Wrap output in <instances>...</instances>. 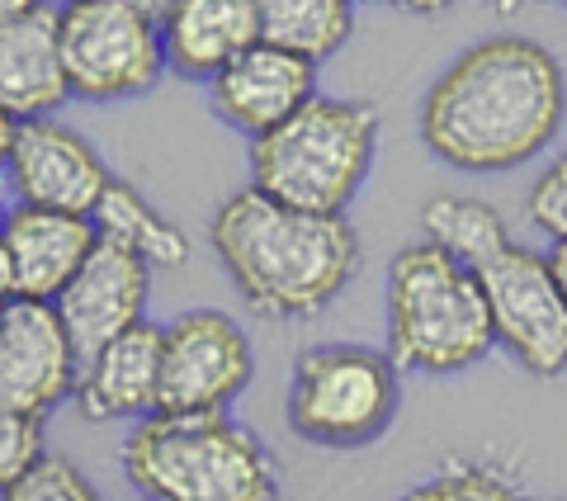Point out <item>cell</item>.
<instances>
[{"mask_svg":"<svg viewBox=\"0 0 567 501\" xmlns=\"http://www.w3.org/2000/svg\"><path fill=\"white\" fill-rule=\"evenodd\" d=\"M567 110L558 58L525 33H492L440 71L421 100V142L454 171L502 175L554 142Z\"/></svg>","mask_w":567,"mask_h":501,"instance_id":"6da1fadb","label":"cell"},{"mask_svg":"<svg viewBox=\"0 0 567 501\" xmlns=\"http://www.w3.org/2000/svg\"><path fill=\"white\" fill-rule=\"evenodd\" d=\"M208 242L246 308L260 317H317L360 270V237L350 218L284 208L251 185L218 204Z\"/></svg>","mask_w":567,"mask_h":501,"instance_id":"7a4b0ae2","label":"cell"},{"mask_svg":"<svg viewBox=\"0 0 567 501\" xmlns=\"http://www.w3.org/2000/svg\"><path fill=\"white\" fill-rule=\"evenodd\" d=\"M379 147V110L317 95L289 123L251 142V190L284 208L346 218Z\"/></svg>","mask_w":567,"mask_h":501,"instance_id":"3957f363","label":"cell"},{"mask_svg":"<svg viewBox=\"0 0 567 501\" xmlns=\"http://www.w3.org/2000/svg\"><path fill=\"white\" fill-rule=\"evenodd\" d=\"M123 473L147 501H275L279 469L256 431L227 411L137 421L123 444Z\"/></svg>","mask_w":567,"mask_h":501,"instance_id":"277c9868","label":"cell"},{"mask_svg":"<svg viewBox=\"0 0 567 501\" xmlns=\"http://www.w3.org/2000/svg\"><path fill=\"white\" fill-rule=\"evenodd\" d=\"M388 360L412 374H464L483 365L496 331L483 284L431 242L402 246L388 265Z\"/></svg>","mask_w":567,"mask_h":501,"instance_id":"5b68a950","label":"cell"},{"mask_svg":"<svg viewBox=\"0 0 567 501\" xmlns=\"http://www.w3.org/2000/svg\"><path fill=\"white\" fill-rule=\"evenodd\" d=\"M398 417V365L369 346H312L293 360L289 426L322 450L374 444Z\"/></svg>","mask_w":567,"mask_h":501,"instance_id":"8992f818","label":"cell"},{"mask_svg":"<svg viewBox=\"0 0 567 501\" xmlns=\"http://www.w3.org/2000/svg\"><path fill=\"white\" fill-rule=\"evenodd\" d=\"M58 48L71 100L91 104L137 100L166 71L156 6L142 0H71L58 10Z\"/></svg>","mask_w":567,"mask_h":501,"instance_id":"52a82bcc","label":"cell"},{"mask_svg":"<svg viewBox=\"0 0 567 501\" xmlns=\"http://www.w3.org/2000/svg\"><path fill=\"white\" fill-rule=\"evenodd\" d=\"M487 313H492V331L520 369L554 379L567 369V298L558 294L554 275H548L544 250H529L520 242H511L502 256H492L483 270Z\"/></svg>","mask_w":567,"mask_h":501,"instance_id":"ba28073f","label":"cell"},{"mask_svg":"<svg viewBox=\"0 0 567 501\" xmlns=\"http://www.w3.org/2000/svg\"><path fill=\"white\" fill-rule=\"evenodd\" d=\"M256 379V350L237 317L194 308L166 327L162 402L166 417H213L227 411Z\"/></svg>","mask_w":567,"mask_h":501,"instance_id":"9c48e42d","label":"cell"},{"mask_svg":"<svg viewBox=\"0 0 567 501\" xmlns=\"http://www.w3.org/2000/svg\"><path fill=\"white\" fill-rule=\"evenodd\" d=\"M81 360L52 303L10 298L0 308V407L43 421L52 407L76 398Z\"/></svg>","mask_w":567,"mask_h":501,"instance_id":"30bf717a","label":"cell"},{"mask_svg":"<svg viewBox=\"0 0 567 501\" xmlns=\"http://www.w3.org/2000/svg\"><path fill=\"white\" fill-rule=\"evenodd\" d=\"M6 175L24 208L71 213V218H95L104 190L114 185V175L104 171L100 152L58 119L20 123Z\"/></svg>","mask_w":567,"mask_h":501,"instance_id":"8fae6325","label":"cell"},{"mask_svg":"<svg viewBox=\"0 0 567 501\" xmlns=\"http://www.w3.org/2000/svg\"><path fill=\"white\" fill-rule=\"evenodd\" d=\"M147 289H152V265L100 237L91 260L81 265L76 279L52 303L81 365L95 360L104 346L118 341L123 331H133L137 321H147L142 317L147 313Z\"/></svg>","mask_w":567,"mask_h":501,"instance_id":"7c38bea8","label":"cell"},{"mask_svg":"<svg viewBox=\"0 0 567 501\" xmlns=\"http://www.w3.org/2000/svg\"><path fill=\"white\" fill-rule=\"evenodd\" d=\"M95 246V218H71V213L20 204L0 223V256L10 270V294L29 303H58V294L76 279Z\"/></svg>","mask_w":567,"mask_h":501,"instance_id":"4fadbf2b","label":"cell"},{"mask_svg":"<svg viewBox=\"0 0 567 501\" xmlns=\"http://www.w3.org/2000/svg\"><path fill=\"white\" fill-rule=\"evenodd\" d=\"M208 91H213V110L256 142L317 100V67L303 58H289V52L270 43H256Z\"/></svg>","mask_w":567,"mask_h":501,"instance_id":"5bb4252c","label":"cell"},{"mask_svg":"<svg viewBox=\"0 0 567 501\" xmlns=\"http://www.w3.org/2000/svg\"><path fill=\"white\" fill-rule=\"evenodd\" d=\"M166 67L185 81H218L260 43V0H171L156 6Z\"/></svg>","mask_w":567,"mask_h":501,"instance_id":"9a60e30c","label":"cell"},{"mask_svg":"<svg viewBox=\"0 0 567 501\" xmlns=\"http://www.w3.org/2000/svg\"><path fill=\"white\" fill-rule=\"evenodd\" d=\"M162 350L166 327L137 321L118 341L104 346L95 360L81 365L76 379V407L85 421H147L162 402Z\"/></svg>","mask_w":567,"mask_h":501,"instance_id":"2e32d148","label":"cell"},{"mask_svg":"<svg viewBox=\"0 0 567 501\" xmlns=\"http://www.w3.org/2000/svg\"><path fill=\"white\" fill-rule=\"evenodd\" d=\"M71 100L62 48H58V10L33 6L20 20L0 24V110L14 123L52 119Z\"/></svg>","mask_w":567,"mask_h":501,"instance_id":"e0dca14e","label":"cell"},{"mask_svg":"<svg viewBox=\"0 0 567 501\" xmlns=\"http://www.w3.org/2000/svg\"><path fill=\"white\" fill-rule=\"evenodd\" d=\"M354 33L346 0H260V43L322 67Z\"/></svg>","mask_w":567,"mask_h":501,"instance_id":"ac0fdd59","label":"cell"},{"mask_svg":"<svg viewBox=\"0 0 567 501\" xmlns=\"http://www.w3.org/2000/svg\"><path fill=\"white\" fill-rule=\"evenodd\" d=\"M95 232L104 242H114L123 250H133L147 265H185L189 260V242L147 194H137L133 185L114 181L104 190V200L95 208Z\"/></svg>","mask_w":567,"mask_h":501,"instance_id":"d6986e66","label":"cell"},{"mask_svg":"<svg viewBox=\"0 0 567 501\" xmlns=\"http://www.w3.org/2000/svg\"><path fill=\"white\" fill-rule=\"evenodd\" d=\"M425 242L440 246L450 260L468 265L477 275L492 256H502L511 246V227L487 200H468V194H440L421 208Z\"/></svg>","mask_w":567,"mask_h":501,"instance_id":"ffe728a7","label":"cell"},{"mask_svg":"<svg viewBox=\"0 0 567 501\" xmlns=\"http://www.w3.org/2000/svg\"><path fill=\"white\" fill-rule=\"evenodd\" d=\"M402 501H529V497L492 463H445Z\"/></svg>","mask_w":567,"mask_h":501,"instance_id":"44dd1931","label":"cell"},{"mask_svg":"<svg viewBox=\"0 0 567 501\" xmlns=\"http://www.w3.org/2000/svg\"><path fill=\"white\" fill-rule=\"evenodd\" d=\"M0 501H100V497H95V488L81 478V469L71 459L43 454Z\"/></svg>","mask_w":567,"mask_h":501,"instance_id":"7402d4cb","label":"cell"},{"mask_svg":"<svg viewBox=\"0 0 567 501\" xmlns=\"http://www.w3.org/2000/svg\"><path fill=\"white\" fill-rule=\"evenodd\" d=\"M43 459V421L14 417L0 407V497Z\"/></svg>","mask_w":567,"mask_h":501,"instance_id":"603a6c76","label":"cell"},{"mask_svg":"<svg viewBox=\"0 0 567 501\" xmlns=\"http://www.w3.org/2000/svg\"><path fill=\"white\" fill-rule=\"evenodd\" d=\"M525 213L544 237H567V152L558 161H548V171L539 175L525 194Z\"/></svg>","mask_w":567,"mask_h":501,"instance_id":"cb8c5ba5","label":"cell"},{"mask_svg":"<svg viewBox=\"0 0 567 501\" xmlns=\"http://www.w3.org/2000/svg\"><path fill=\"white\" fill-rule=\"evenodd\" d=\"M544 260H548V275H554L558 294L567 298V237H558L554 246H548V250H544Z\"/></svg>","mask_w":567,"mask_h":501,"instance_id":"d4e9b609","label":"cell"},{"mask_svg":"<svg viewBox=\"0 0 567 501\" xmlns=\"http://www.w3.org/2000/svg\"><path fill=\"white\" fill-rule=\"evenodd\" d=\"M14 133H20V123H14L6 110H0V166L10 161V147H14Z\"/></svg>","mask_w":567,"mask_h":501,"instance_id":"484cf974","label":"cell"},{"mask_svg":"<svg viewBox=\"0 0 567 501\" xmlns=\"http://www.w3.org/2000/svg\"><path fill=\"white\" fill-rule=\"evenodd\" d=\"M33 6V0H0V24H10V20H20V14Z\"/></svg>","mask_w":567,"mask_h":501,"instance_id":"4316f807","label":"cell"},{"mask_svg":"<svg viewBox=\"0 0 567 501\" xmlns=\"http://www.w3.org/2000/svg\"><path fill=\"white\" fill-rule=\"evenodd\" d=\"M6 213H10V208H6V190H0V223H6Z\"/></svg>","mask_w":567,"mask_h":501,"instance_id":"83f0119b","label":"cell"}]
</instances>
